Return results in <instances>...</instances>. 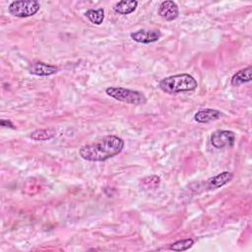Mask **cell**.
Wrapping results in <instances>:
<instances>
[{"instance_id":"7a4b0ae2","label":"cell","mask_w":252,"mask_h":252,"mask_svg":"<svg viewBox=\"0 0 252 252\" xmlns=\"http://www.w3.org/2000/svg\"><path fill=\"white\" fill-rule=\"evenodd\" d=\"M198 83L196 79L186 73L176 74L161 79L158 83V88L169 94H175L183 92H192L196 90Z\"/></svg>"},{"instance_id":"4fadbf2b","label":"cell","mask_w":252,"mask_h":252,"mask_svg":"<svg viewBox=\"0 0 252 252\" xmlns=\"http://www.w3.org/2000/svg\"><path fill=\"white\" fill-rule=\"evenodd\" d=\"M55 136V130L53 128L37 129L31 133L30 137L34 141H47Z\"/></svg>"},{"instance_id":"8992f818","label":"cell","mask_w":252,"mask_h":252,"mask_svg":"<svg viewBox=\"0 0 252 252\" xmlns=\"http://www.w3.org/2000/svg\"><path fill=\"white\" fill-rule=\"evenodd\" d=\"M160 35L161 33L158 30H145V29L138 30L130 33V37L134 41L139 43H144V44L158 41Z\"/></svg>"},{"instance_id":"2e32d148","label":"cell","mask_w":252,"mask_h":252,"mask_svg":"<svg viewBox=\"0 0 252 252\" xmlns=\"http://www.w3.org/2000/svg\"><path fill=\"white\" fill-rule=\"evenodd\" d=\"M160 183V178L158 175H150L141 180V186L145 189H155L158 187Z\"/></svg>"},{"instance_id":"e0dca14e","label":"cell","mask_w":252,"mask_h":252,"mask_svg":"<svg viewBox=\"0 0 252 252\" xmlns=\"http://www.w3.org/2000/svg\"><path fill=\"white\" fill-rule=\"evenodd\" d=\"M0 124H1V126H3V127H9V128L15 129V126H14V124H13V123H12L10 120L1 119V121H0Z\"/></svg>"},{"instance_id":"7c38bea8","label":"cell","mask_w":252,"mask_h":252,"mask_svg":"<svg viewBox=\"0 0 252 252\" xmlns=\"http://www.w3.org/2000/svg\"><path fill=\"white\" fill-rule=\"evenodd\" d=\"M138 6V1L136 0H123L119 1L114 5V11L121 15H128L133 13Z\"/></svg>"},{"instance_id":"5bb4252c","label":"cell","mask_w":252,"mask_h":252,"mask_svg":"<svg viewBox=\"0 0 252 252\" xmlns=\"http://www.w3.org/2000/svg\"><path fill=\"white\" fill-rule=\"evenodd\" d=\"M85 16L90 20L91 23L94 25H100L103 22L104 19V10L102 8L98 9H89L86 13Z\"/></svg>"},{"instance_id":"30bf717a","label":"cell","mask_w":252,"mask_h":252,"mask_svg":"<svg viewBox=\"0 0 252 252\" xmlns=\"http://www.w3.org/2000/svg\"><path fill=\"white\" fill-rule=\"evenodd\" d=\"M221 116V112L215 108L201 109L195 113L194 119L199 123H209L219 119Z\"/></svg>"},{"instance_id":"52a82bcc","label":"cell","mask_w":252,"mask_h":252,"mask_svg":"<svg viewBox=\"0 0 252 252\" xmlns=\"http://www.w3.org/2000/svg\"><path fill=\"white\" fill-rule=\"evenodd\" d=\"M58 70H59L58 67L41 62V61L33 62L29 67L30 74H32L35 76H40V77H47V76L54 75L58 72Z\"/></svg>"},{"instance_id":"8fae6325","label":"cell","mask_w":252,"mask_h":252,"mask_svg":"<svg viewBox=\"0 0 252 252\" xmlns=\"http://www.w3.org/2000/svg\"><path fill=\"white\" fill-rule=\"evenodd\" d=\"M251 72H252V67L248 66L246 68H243L236 72L232 78H231V85L233 87H239L240 85L246 84L251 82Z\"/></svg>"},{"instance_id":"ba28073f","label":"cell","mask_w":252,"mask_h":252,"mask_svg":"<svg viewBox=\"0 0 252 252\" xmlns=\"http://www.w3.org/2000/svg\"><path fill=\"white\" fill-rule=\"evenodd\" d=\"M158 15L165 21L175 20L179 15L177 4L170 0L161 2L158 7Z\"/></svg>"},{"instance_id":"9c48e42d","label":"cell","mask_w":252,"mask_h":252,"mask_svg":"<svg viewBox=\"0 0 252 252\" xmlns=\"http://www.w3.org/2000/svg\"><path fill=\"white\" fill-rule=\"evenodd\" d=\"M233 178V174L229 171H223L210 179L207 180L206 185L209 190H215L220 187H222L223 185L227 184L231 179Z\"/></svg>"},{"instance_id":"5b68a950","label":"cell","mask_w":252,"mask_h":252,"mask_svg":"<svg viewBox=\"0 0 252 252\" xmlns=\"http://www.w3.org/2000/svg\"><path fill=\"white\" fill-rule=\"evenodd\" d=\"M235 143V134L230 130H217L211 135V144L217 149L231 148Z\"/></svg>"},{"instance_id":"277c9868","label":"cell","mask_w":252,"mask_h":252,"mask_svg":"<svg viewBox=\"0 0 252 252\" xmlns=\"http://www.w3.org/2000/svg\"><path fill=\"white\" fill-rule=\"evenodd\" d=\"M40 3L35 0H19L13 1L9 7V13L17 18H28L38 12Z\"/></svg>"},{"instance_id":"6da1fadb","label":"cell","mask_w":252,"mask_h":252,"mask_svg":"<svg viewBox=\"0 0 252 252\" xmlns=\"http://www.w3.org/2000/svg\"><path fill=\"white\" fill-rule=\"evenodd\" d=\"M124 148V141L115 135H107L100 141L80 148L81 158L88 161H103L119 153Z\"/></svg>"},{"instance_id":"9a60e30c","label":"cell","mask_w":252,"mask_h":252,"mask_svg":"<svg viewBox=\"0 0 252 252\" xmlns=\"http://www.w3.org/2000/svg\"><path fill=\"white\" fill-rule=\"evenodd\" d=\"M194 244V240L192 238H186V239H180L177 240L169 245V249L173 251H185L191 248Z\"/></svg>"},{"instance_id":"3957f363","label":"cell","mask_w":252,"mask_h":252,"mask_svg":"<svg viewBox=\"0 0 252 252\" xmlns=\"http://www.w3.org/2000/svg\"><path fill=\"white\" fill-rule=\"evenodd\" d=\"M105 93L110 97L130 104H144L147 101L146 96L141 92L122 87H108L105 89Z\"/></svg>"}]
</instances>
